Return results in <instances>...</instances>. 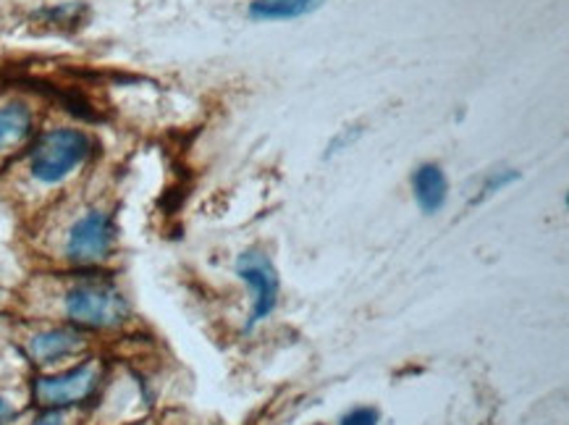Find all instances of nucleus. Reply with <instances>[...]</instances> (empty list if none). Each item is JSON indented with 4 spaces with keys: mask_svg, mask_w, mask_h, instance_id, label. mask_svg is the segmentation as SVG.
I'll return each instance as SVG.
<instances>
[{
    "mask_svg": "<svg viewBox=\"0 0 569 425\" xmlns=\"http://www.w3.org/2000/svg\"><path fill=\"white\" fill-rule=\"evenodd\" d=\"M13 417H17V407L6 396H0V425H9Z\"/></svg>",
    "mask_w": 569,
    "mask_h": 425,
    "instance_id": "nucleus-13",
    "label": "nucleus"
},
{
    "mask_svg": "<svg viewBox=\"0 0 569 425\" xmlns=\"http://www.w3.org/2000/svg\"><path fill=\"white\" fill-rule=\"evenodd\" d=\"M66 318L80 329H116L129 320V302L108 278H84L66 291Z\"/></svg>",
    "mask_w": 569,
    "mask_h": 425,
    "instance_id": "nucleus-2",
    "label": "nucleus"
},
{
    "mask_svg": "<svg viewBox=\"0 0 569 425\" xmlns=\"http://www.w3.org/2000/svg\"><path fill=\"white\" fill-rule=\"evenodd\" d=\"M412 194L418 208L428 215L439 213L446 205L449 198V181L446 173L441 171L439 163H423L412 173Z\"/></svg>",
    "mask_w": 569,
    "mask_h": 425,
    "instance_id": "nucleus-7",
    "label": "nucleus"
},
{
    "mask_svg": "<svg viewBox=\"0 0 569 425\" xmlns=\"http://www.w3.org/2000/svg\"><path fill=\"white\" fill-rule=\"evenodd\" d=\"M32 425H66V421H63V410H48V413L40 415Z\"/></svg>",
    "mask_w": 569,
    "mask_h": 425,
    "instance_id": "nucleus-12",
    "label": "nucleus"
},
{
    "mask_svg": "<svg viewBox=\"0 0 569 425\" xmlns=\"http://www.w3.org/2000/svg\"><path fill=\"white\" fill-rule=\"evenodd\" d=\"M517 177H519L517 171H496V173H491V177L486 179V184L481 187V198H477V200L491 198V194H496L498 190H504V187L512 184V181H517Z\"/></svg>",
    "mask_w": 569,
    "mask_h": 425,
    "instance_id": "nucleus-10",
    "label": "nucleus"
},
{
    "mask_svg": "<svg viewBox=\"0 0 569 425\" xmlns=\"http://www.w3.org/2000/svg\"><path fill=\"white\" fill-rule=\"evenodd\" d=\"M95 139L74 127L51 129L34 139L27 156V171L42 187H55L66 181L93 158Z\"/></svg>",
    "mask_w": 569,
    "mask_h": 425,
    "instance_id": "nucleus-1",
    "label": "nucleus"
},
{
    "mask_svg": "<svg viewBox=\"0 0 569 425\" xmlns=\"http://www.w3.org/2000/svg\"><path fill=\"white\" fill-rule=\"evenodd\" d=\"M341 425H378V413L373 407H357L344 415Z\"/></svg>",
    "mask_w": 569,
    "mask_h": 425,
    "instance_id": "nucleus-11",
    "label": "nucleus"
},
{
    "mask_svg": "<svg viewBox=\"0 0 569 425\" xmlns=\"http://www.w3.org/2000/svg\"><path fill=\"white\" fill-rule=\"evenodd\" d=\"M326 0H252L247 17L255 22H292L318 11Z\"/></svg>",
    "mask_w": 569,
    "mask_h": 425,
    "instance_id": "nucleus-8",
    "label": "nucleus"
},
{
    "mask_svg": "<svg viewBox=\"0 0 569 425\" xmlns=\"http://www.w3.org/2000/svg\"><path fill=\"white\" fill-rule=\"evenodd\" d=\"M34 116L24 103H6L0 106V150L17 148L32 135Z\"/></svg>",
    "mask_w": 569,
    "mask_h": 425,
    "instance_id": "nucleus-9",
    "label": "nucleus"
},
{
    "mask_svg": "<svg viewBox=\"0 0 569 425\" xmlns=\"http://www.w3.org/2000/svg\"><path fill=\"white\" fill-rule=\"evenodd\" d=\"M84 347L82 333L76 329H51L42 331L38 337L30 339L27 350H30L32 360L38 365H51V362H59L63 358H72Z\"/></svg>",
    "mask_w": 569,
    "mask_h": 425,
    "instance_id": "nucleus-6",
    "label": "nucleus"
},
{
    "mask_svg": "<svg viewBox=\"0 0 569 425\" xmlns=\"http://www.w3.org/2000/svg\"><path fill=\"white\" fill-rule=\"evenodd\" d=\"M101 383V371L93 362H84L72 371L55 375H42L34 381V402L45 410H66L87 402Z\"/></svg>",
    "mask_w": 569,
    "mask_h": 425,
    "instance_id": "nucleus-4",
    "label": "nucleus"
},
{
    "mask_svg": "<svg viewBox=\"0 0 569 425\" xmlns=\"http://www.w3.org/2000/svg\"><path fill=\"white\" fill-rule=\"evenodd\" d=\"M116 221L105 211H87L74 221L66 234V261L74 266H97L114 253Z\"/></svg>",
    "mask_w": 569,
    "mask_h": 425,
    "instance_id": "nucleus-3",
    "label": "nucleus"
},
{
    "mask_svg": "<svg viewBox=\"0 0 569 425\" xmlns=\"http://www.w3.org/2000/svg\"><path fill=\"white\" fill-rule=\"evenodd\" d=\"M236 276L247 284L252 291V312L247 320V331L255 329L260 320H265L278 305V274L273 263L263 253H244L236 261Z\"/></svg>",
    "mask_w": 569,
    "mask_h": 425,
    "instance_id": "nucleus-5",
    "label": "nucleus"
}]
</instances>
